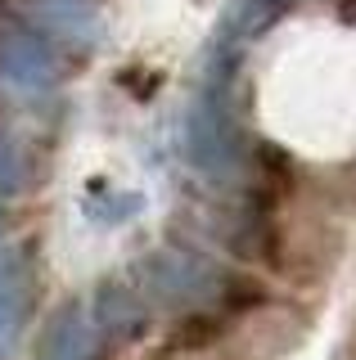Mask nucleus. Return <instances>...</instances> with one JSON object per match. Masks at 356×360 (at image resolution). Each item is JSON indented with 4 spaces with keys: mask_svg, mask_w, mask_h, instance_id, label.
Listing matches in <instances>:
<instances>
[{
    "mask_svg": "<svg viewBox=\"0 0 356 360\" xmlns=\"http://www.w3.org/2000/svg\"><path fill=\"white\" fill-rule=\"evenodd\" d=\"M343 14H348V18H356V0H348V5H343Z\"/></svg>",
    "mask_w": 356,
    "mask_h": 360,
    "instance_id": "1",
    "label": "nucleus"
}]
</instances>
